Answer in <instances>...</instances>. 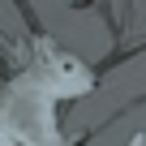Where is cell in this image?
<instances>
[{
    "mask_svg": "<svg viewBox=\"0 0 146 146\" xmlns=\"http://www.w3.org/2000/svg\"><path fill=\"white\" fill-rule=\"evenodd\" d=\"M69 5H86V0H69Z\"/></svg>",
    "mask_w": 146,
    "mask_h": 146,
    "instance_id": "cell-1",
    "label": "cell"
}]
</instances>
